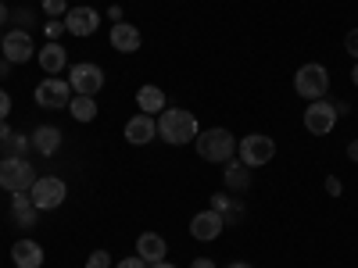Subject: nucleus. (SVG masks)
<instances>
[{"instance_id":"nucleus-1","label":"nucleus","mask_w":358,"mask_h":268,"mask_svg":"<svg viewBox=\"0 0 358 268\" xmlns=\"http://www.w3.org/2000/svg\"><path fill=\"white\" fill-rule=\"evenodd\" d=\"M197 118L187 111V107H165L162 114H158V136L165 140V143H172V147H187V143H194L197 140Z\"/></svg>"},{"instance_id":"nucleus-2","label":"nucleus","mask_w":358,"mask_h":268,"mask_svg":"<svg viewBox=\"0 0 358 268\" xmlns=\"http://www.w3.org/2000/svg\"><path fill=\"white\" fill-rule=\"evenodd\" d=\"M194 147H197V154H201L204 161H233V154H236V140H233V133L222 129V126L201 129L197 140H194Z\"/></svg>"},{"instance_id":"nucleus-3","label":"nucleus","mask_w":358,"mask_h":268,"mask_svg":"<svg viewBox=\"0 0 358 268\" xmlns=\"http://www.w3.org/2000/svg\"><path fill=\"white\" fill-rule=\"evenodd\" d=\"M36 183V172L33 165H29V158H0V186H4L8 193H25V190H33Z\"/></svg>"},{"instance_id":"nucleus-4","label":"nucleus","mask_w":358,"mask_h":268,"mask_svg":"<svg viewBox=\"0 0 358 268\" xmlns=\"http://www.w3.org/2000/svg\"><path fill=\"white\" fill-rule=\"evenodd\" d=\"M236 154H241V165L248 168H262L276 158V140L265 133H248L241 143H236Z\"/></svg>"},{"instance_id":"nucleus-5","label":"nucleus","mask_w":358,"mask_h":268,"mask_svg":"<svg viewBox=\"0 0 358 268\" xmlns=\"http://www.w3.org/2000/svg\"><path fill=\"white\" fill-rule=\"evenodd\" d=\"M326 89H330V72H326L322 65H301L294 75V94L305 97V100H322Z\"/></svg>"},{"instance_id":"nucleus-6","label":"nucleus","mask_w":358,"mask_h":268,"mask_svg":"<svg viewBox=\"0 0 358 268\" xmlns=\"http://www.w3.org/2000/svg\"><path fill=\"white\" fill-rule=\"evenodd\" d=\"M69 86L76 97H97L101 86H104V68L94 61H79L69 68Z\"/></svg>"},{"instance_id":"nucleus-7","label":"nucleus","mask_w":358,"mask_h":268,"mask_svg":"<svg viewBox=\"0 0 358 268\" xmlns=\"http://www.w3.org/2000/svg\"><path fill=\"white\" fill-rule=\"evenodd\" d=\"M29 197H33V204L40 211H54V207L65 204L69 186H65V179H57V175H40L33 183V190H29Z\"/></svg>"},{"instance_id":"nucleus-8","label":"nucleus","mask_w":358,"mask_h":268,"mask_svg":"<svg viewBox=\"0 0 358 268\" xmlns=\"http://www.w3.org/2000/svg\"><path fill=\"white\" fill-rule=\"evenodd\" d=\"M72 86H69V79H43L40 86H36V94H33V100H36V107H43V111H65L69 104H72Z\"/></svg>"},{"instance_id":"nucleus-9","label":"nucleus","mask_w":358,"mask_h":268,"mask_svg":"<svg viewBox=\"0 0 358 268\" xmlns=\"http://www.w3.org/2000/svg\"><path fill=\"white\" fill-rule=\"evenodd\" d=\"M337 107L330 104V100H308V107H305V129L312 133V136H326L334 126H337Z\"/></svg>"},{"instance_id":"nucleus-10","label":"nucleus","mask_w":358,"mask_h":268,"mask_svg":"<svg viewBox=\"0 0 358 268\" xmlns=\"http://www.w3.org/2000/svg\"><path fill=\"white\" fill-rule=\"evenodd\" d=\"M0 54H4L11 65H25V61L36 57V43L25 29H11V33L4 36V43H0Z\"/></svg>"},{"instance_id":"nucleus-11","label":"nucleus","mask_w":358,"mask_h":268,"mask_svg":"<svg viewBox=\"0 0 358 268\" xmlns=\"http://www.w3.org/2000/svg\"><path fill=\"white\" fill-rule=\"evenodd\" d=\"M97 25H101V15H97V8H69V15H65V33H72V36H94L97 33Z\"/></svg>"},{"instance_id":"nucleus-12","label":"nucleus","mask_w":358,"mask_h":268,"mask_svg":"<svg viewBox=\"0 0 358 268\" xmlns=\"http://www.w3.org/2000/svg\"><path fill=\"white\" fill-rule=\"evenodd\" d=\"M226 229V222H222V215L219 211H197L194 218H190V236L194 240H201V244H208V240H219V232Z\"/></svg>"},{"instance_id":"nucleus-13","label":"nucleus","mask_w":358,"mask_h":268,"mask_svg":"<svg viewBox=\"0 0 358 268\" xmlns=\"http://www.w3.org/2000/svg\"><path fill=\"white\" fill-rule=\"evenodd\" d=\"M158 136V118L155 114H133L129 122H126V140L133 143V147H143V143H151Z\"/></svg>"},{"instance_id":"nucleus-14","label":"nucleus","mask_w":358,"mask_h":268,"mask_svg":"<svg viewBox=\"0 0 358 268\" xmlns=\"http://www.w3.org/2000/svg\"><path fill=\"white\" fill-rule=\"evenodd\" d=\"M111 47L118 54H136L140 50V29L133 22H115L111 25Z\"/></svg>"},{"instance_id":"nucleus-15","label":"nucleus","mask_w":358,"mask_h":268,"mask_svg":"<svg viewBox=\"0 0 358 268\" xmlns=\"http://www.w3.org/2000/svg\"><path fill=\"white\" fill-rule=\"evenodd\" d=\"M36 61H40V68L47 75H57V72H65V65H69V50L57 43V40H50L47 47L36 50Z\"/></svg>"},{"instance_id":"nucleus-16","label":"nucleus","mask_w":358,"mask_h":268,"mask_svg":"<svg viewBox=\"0 0 358 268\" xmlns=\"http://www.w3.org/2000/svg\"><path fill=\"white\" fill-rule=\"evenodd\" d=\"M29 140H33V151L36 154H43V158H54L57 151H62V129H57V126H36V133L33 136H29Z\"/></svg>"},{"instance_id":"nucleus-17","label":"nucleus","mask_w":358,"mask_h":268,"mask_svg":"<svg viewBox=\"0 0 358 268\" xmlns=\"http://www.w3.org/2000/svg\"><path fill=\"white\" fill-rule=\"evenodd\" d=\"M136 254H140L147 265H158V261H165V254H169L165 236H158V232H143L140 240H136Z\"/></svg>"},{"instance_id":"nucleus-18","label":"nucleus","mask_w":358,"mask_h":268,"mask_svg":"<svg viewBox=\"0 0 358 268\" xmlns=\"http://www.w3.org/2000/svg\"><path fill=\"white\" fill-rule=\"evenodd\" d=\"M11 261H15V268H40L43 265V247L36 240H18L11 247Z\"/></svg>"},{"instance_id":"nucleus-19","label":"nucleus","mask_w":358,"mask_h":268,"mask_svg":"<svg viewBox=\"0 0 358 268\" xmlns=\"http://www.w3.org/2000/svg\"><path fill=\"white\" fill-rule=\"evenodd\" d=\"M212 211H219L226 225H236L244 218V204H236V197L229 193H212Z\"/></svg>"},{"instance_id":"nucleus-20","label":"nucleus","mask_w":358,"mask_h":268,"mask_svg":"<svg viewBox=\"0 0 358 268\" xmlns=\"http://www.w3.org/2000/svg\"><path fill=\"white\" fill-rule=\"evenodd\" d=\"M226 190L229 193H248L251 190V168L241 161H226Z\"/></svg>"},{"instance_id":"nucleus-21","label":"nucleus","mask_w":358,"mask_h":268,"mask_svg":"<svg viewBox=\"0 0 358 268\" xmlns=\"http://www.w3.org/2000/svg\"><path fill=\"white\" fill-rule=\"evenodd\" d=\"M136 107L143 114H162L165 111V94H162L158 86H140L136 89Z\"/></svg>"},{"instance_id":"nucleus-22","label":"nucleus","mask_w":358,"mask_h":268,"mask_svg":"<svg viewBox=\"0 0 358 268\" xmlns=\"http://www.w3.org/2000/svg\"><path fill=\"white\" fill-rule=\"evenodd\" d=\"M69 111H72L76 122H94V118H97V100L94 97H72Z\"/></svg>"},{"instance_id":"nucleus-23","label":"nucleus","mask_w":358,"mask_h":268,"mask_svg":"<svg viewBox=\"0 0 358 268\" xmlns=\"http://www.w3.org/2000/svg\"><path fill=\"white\" fill-rule=\"evenodd\" d=\"M11 215H15V225L33 229V225L40 222V207H36V204H22V207H11Z\"/></svg>"},{"instance_id":"nucleus-24","label":"nucleus","mask_w":358,"mask_h":268,"mask_svg":"<svg viewBox=\"0 0 358 268\" xmlns=\"http://www.w3.org/2000/svg\"><path fill=\"white\" fill-rule=\"evenodd\" d=\"M4 147H8V154L25 158V151H33V140H29V136H18V133H11V136L4 140Z\"/></svg>"},{"instance_id":"nucleus-25","label":"nucleus","mask_w":358,"mask_h":268,"mask_svg":"<svg viewBox=\"0 0 358 268\" xmlns=\"http://www.w3.org/2000/svg\"><path fill=\"white\" fill-rule=\"evenodd\" d=\"M86 268H115V265H111V254L108 251H94V254L86 258Z\"/></svg>"},{"instance_id":"nucleus-26","label":"nucleus","mask_w":358,"mask_h":268,"mask_svg":"<svg viewBox=\"0 0 358 268\" xmlns=\"http://www.w3.org/2000/svg\"><path fill=\"white\" fill-rule=\"evenodd\" d=\"M43 15H50V18L69 15V0H43Z\"/></svg>"},{"instance_id":"nucleus-27","label":"nucleus","mask_w":358,"mask_h":268,"mask_svg":"<svg viewBox=\"0 0 358 268\" xmlns=\"http://www.w3.org/2000/svg\"><path fill=\"white\" fill-rule=\"evenodd\" d=\"M326 193H330V197H341L344 193V183H341L337 175H326Z\"/></svg>"},{"instance_id":"nucleus-28","label":"nucleus","mask_w":358,"mask_h":268,"mask_svg":"<svg viewBox=\"0 0 358 268\" xmlns=\"http://www.w3.org/2000/svg\"><path fill=\"white\" fill-rule=\"evenodd\" d=\"M8 114H11V94H8L4 86H0V122H4Z\"/></svg>"},{"instance_id":"nucleus-29","label":"nucleus","mask_w":358,"mask_h":268,"mask_svg":"<svg viewBox=\"0 0 358 268\" xmlns=\"http://www.w3.org/2000/svg\"><path fill=\"white\" fill-rule=\"evenodd\" d=\"M344 47H348V54H351L355 61H358V29H351V33L344 36Z\"/></svg>"},{"instance_id":"nucleus-30","label":"nucleus","mask_w":358,"mask_h":268,"mask_svg":"<svg viewBox=\"0 0 358 268\" xmlns=\"http://www.w3.org/2000/svg\"><path fill=\"white\" fill-rule=\"evenodd\" d=\"M115 268H151V265H147L140 254H133V258H122V261H118Z\"/></svg>"},{"instance_id":"nucleus-31","label":"nucleus","mask_w":358,"mask_h":268,"mask_svg":"<svg viewBox=\"0 0 358 268\" xmlns=\"http://www.w3.org/2000/svg\"><path fill=\"white\" fill-rule=\"evenodd\" d=\"M62 33H65V22H50V25H47V36H50V40H57Z\"/></svg>"},{"instance_id":"nucleus-32","label":"nucleus","mask_w":358,"mask_h":268,"mask_svg":"<svg viewBox=\"0 0 358 268\" xmlns=\"http://www.w3.org/2000/svg\"><path fill=\"white\" fill-rule=\"evenodd\" d=\"M108 18H111V22H122V8H118V4L108 8Z\"/></svg>"},{"instance_id":"nucleus-33","label":"nucleus","mask_w":358,"mask_h":268,"mask_svg":"<svg viewBox=\"0 0 358 268\" xmlns=\"http://www.w3.org/2000/svg\"><path fill=\"white\" fill-rule=\"evenodd\" d=\"M348 158H351V161H358V140H351V143H348Z\"/></svg>"},{"instance_id":"nucleus-34","label":"nucleus","mask_w":358,"mask_h":268,"mask_svg":"<svg viewBox=\"0 0 358 268\" xmlns=\"http://www.w3.org/2000/svg\"><path fill=\"white\" fill-rule=\"evenodd\" d=\"M190 268H215V261H208V258H197Z\"/></svg>"},{"instance_id":"nucleus-35","label":"nucleus","mask_w":358,"mask_h":268,"mask_svg":"<svg viewBox=\"0 0 358 268\" xmlns=\"http://www.w3.org/2000/svg\"><path fill=\"white\" fill-rule=\"evenodd\" d=\"M11 72V61H8V57H0V79H4Z\"/></svg>"},{"instance_id":"nucleus-36","label":"nucleus","mask_w":358,"mask_h":268,"mask_svg":"<svg viewBox=\"0 0 358 268\" xmlns=\"http://www.w3.org/2000/svg\"><path fill=\"white\" fill-rule=\"evenodd\" d=\"M11 136V129H8V118H4V122H0V143H4Z\"/></svg>"},{"instance_id":"nucleus-37","label":"nucleus","mask_w":358,"mask_h":268,"mask_svg":"<svg viewBox=\"0 0 358 268\" xmlns=\"http://www.w3.org/2000/svg\"><path fill=\"white\" fill-rule=\"evenodd\" d=\"M8 18H11V11H8V4H0V25H4Z\"/></svg>"},{"instance_id":"nucleus-38","label":"nucleus","mask_w":358,"mask_h":268,"mask_svg":"<svg viewBox=\"0 0 358 268\" xmlns=\"http://www.w3.org/2000/svg\"><path fill=\"white\" fill-rule=\"evenodd\" d=\"M151 268H179V265H172V261H158V265H151Z\"/></svg>"},{"instance_id":"nucleus-39","label":"nucleus","mask_w":358,"mask_h":268,"mask_svg":"<svg viewBox=\"0 0 358 268\" xmlns=\"http://www.w3.org/2000/svg\"><path fill=\"white\" fill-rule=\"evenodd\" d=\"M229 268H255V265H248V261H233Z\"/></svg>"},{"instance_id":"nucleus-40","label":"nucleus","mask_w":358,"mask_h":268,"mask_svg":"<svg viewBox=\"0 0 358 268\" xmlns=\"http://www.w3.org/2000/svg\"><path fill=\"white\" fill-rule=\"evenodd\" d=\"M351 82H355V86H358V65H355V68H351Z\"/></svg>"},{"instance_id":"nucleus-41","label":"nucleus","mask_w":358,"mask_h":268,"mask_svg":"<svg viewBox=\"0 0 358 268\" xmlns=\"http://www.w3.org/2000/svg\"><path fill=\"white\" fill-rule=\"evenodd\" d=\"M0 43H4V36H0Z\"/></svg>"}]
</instances>
